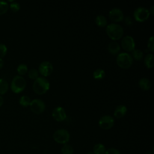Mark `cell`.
<instances>
[{"label":"cell","mask_w":154,"mask_h":154,"mask_svg":"<svg viewBox=\"0 0 154 154\" xmlns=\"http://www.w3.org/2000/svg\"><path fill=\"white\" fill-rule=\"evenodd\" d=\"M106 32L110 38L113 40L120 39L123 34L122 26L117 23H111L106 25Z\"/></svg>","instance_id":"obj_1"},{"label":"cell","mask_w":154,"mask_h":154,"mask_svg":"<svg viewBox=\"0 0 154 154\" xmlns=\"http://www.w3.org/2000/svg\"><path fill=\"white\" fill-rule=\"evenodd\" d=\"M49 86L50 84L47 79L43 76H38L35 79L32 85V88L37 94H43L49 90Z\"/></svg>","instance_id":"obj_2"},{"label":"cell","mask_w":154,"mask_h":154,"mask_svg":"<svg viewBox=\"0 0 154 154\" xmlns=\"http://www.w3.org/2000/svg\"><path fill=\"white\" fill-rule=\"evenodd\" d=\"M26 85L25 79L22 76L17 75L13 78L11 82L10 88L13 93H19L25 88Z\"/></svg>","instance_id":"obj_3"},{"label":"cell","mask_w":154,"mask_h":154,"mask_svg":"<svg viewBox=\"0 0 154 154\" xmlns=\"http://www.w3.org/2000/svg\"><path fill=\"white\" fill-rule=\"evenodd\" d=\"M116 62L119 67L123 69H127L130 67L132 64L133 58L129 53L122 52L117 55Z\"/></svg>","instance_id":"obj_4"},{"label":"cell","mask_w":154,"mask_h":154,"mask_svg":"<svg viewBox=\"0 0 154 154\" xmlns=\"http://www.w3.org/2000/svg\"><path fill=\"white\" fill-rule=\"evenodd\" d=\"M54 140L60 144H66L70 140L69 132L64 129H59L53 134Z\"/></svg>","instance_id":"obj_5"},{"label":"cell","mask_w":154,"mask_h":154,"mask_svg":"<svg viewBox=\"0 0 154 154\" xmlns=\"http://www.w3.org/2000/svg\"><path fill=\"white\" fill-rule=\"evenodd\" d=\"M150 13L147 8L144 7H138L134 11L135 19L138 22H144L149 17Z\"/></svg>","instance_id":"obj_6"},{"label":"cell","mask_w":154,"mask_h":154,"mask_svg":"<svg viewBox=\"0 0 154 154\" xmlns=\"http://www.w3.org/2000/svg\"><path fill=\"white\" fill-rule=\"evenodd\" d=\"M114 125V118L109 115L102 116L99 120V126L100 128L107 130L111 129Z\"/></svg>","instance_id":"obj_7"},{"label":"cell","mask_w":154,"mask_h":154,"mask_svg":"<svg viewBox=\"0 0 154 154\" xmlns=\"http://www.w3.org/2000/svg\"><path fill=\"white\" fill-rule=\"evenodd\" d=\"M29 106L31 110L35 114H40L43 112L45 109L44 102L40 99H34L31 100Z\"/></svg>","instance_id":"obj_8"},{"label":"cell","mask_w":154,"mask_h":154,"mask_svg":"<svg viewBox=\"0 0 154 154\" xmlns=\"http://www.w3.org/2000/svg\"><path fill=\"white\" fill-rule=\"evenodd\" d=\"M122 48L128 52H131L135 49V42L133 37L131 35L125 36L121 42Z\"/></svg>","instance_id":"obj_9"},{"label":"cell","mask_w":154,"mask_h":154,"mask_svg":"<svg viewBox=\"0 0 154 154\" xmlns=\"http://www.w3.org/2000/svg\"><path fill=\"white\" fill-rule=\"evenodd\" d=\"M39 72L44 76L50 75L53 71V66L48 61H44L42 62L38 67Z\"/></svg>","instance_id":"obj_10"},{"label":"cell","mask_w":154,"mask_h":154,"mask_svg":"<svg viewBox=\"0 0 154 154\" xmlns=\"http://www.w3.org/2000/svg\"><path fill=\"white\" fill-rule=\"evenodd\" d=\"M53 118L58 122H61L64 120L67 117V114L65 109L61 106L55 107L52 112Z\"/></svg>","instance_id":"obj_11"},{"label":"cell","mask_w":154,"mask_h":154,"mask_svg":"<svg viewBox=\"0 0 154 154\" xmlns=\"http://www.w3.org/2000/svg\"><path fill=\"white\" fill-rule=\"evenodd\" d=\"M109 17L114 22H120L124 19V14L121 9L114 7L109 11Z\"/></svg>","instance_id":"obj_12"},{"label":"cell","mask_w":154,"mask_h":154,"mask_svg":"<svg viewBox=\"0 0 154 154\" xmlns=\"http://www.w3.org/2000/svg\"><path fill=\"white\" fill-rule=\"evenodd\" d=\"M126 112H127L126 106L124 105H119L116 108L114 111V116L116 118L120 119L123 117L126 114Z\"/></svg>","instance_id":"obj_13"},{"label":"cell","mask_w":154,"mask_h":154,"mask_svg":"<svg viewBox=\"0 0 154 154\" xmlns=\"http://www.w3.org/2000/svg\"><path fill=\"white\" fill-rule=\"evenodd\" d=\"M108 50L111 54H116L120 51V46L117 42L112 41L108 44Z\"/></svg>","instance_id":"obj_14"},{"label":"cell","mask_w":154,"mask_h":154,"mask_svg":"<svg viewBox=\"0 0 154 154\" xmlns=\"http://www.w3.org/2000/svg\"><path fill=\"white\" fill-rule=\"evenodd\" d=\"M138 84L140 87L143 90H148L152 86L150 81L146 78H141L138 81Z\"/></svg>","instance_id":"obj_15"},{"label":"cell","mask_w":154,"mask_h":154,"mask_svg":"<svg viewBox=\"0 0 154 154\" xmlns=\"http://www.w3.org/2000/svg\"><path fill=\"white\" fill-rule=\"evenodd\" d=\"M95 22L97 26L100 27H104L107 25L106 18L102 14H99L96 17Z\"/></svg>","instance_id":"obj_16"},{"label":"cell","mask_w":154,"mask_h":154,"mask_svg":"<svg viewBox=\"0 0 154 154\" xmlns=\"http://www.w3.org/2000/svg\"><path fill=\"white\" fill-rule=\"evenodd\" d=\"M153 54H148L147 55H146V56L144 58V64L146 65V66L150 69L153 67V62H154V60H153Z\"/></svg>","instance_id":"obj_17"},{"label":"cell","mask_w":154,"mask_h":154,"mask_svg":"<svg viewBox=\"0 0 154 154\" xmlns=\"http://www.w3.org/2000/svg\"><path fill=\"white\" fill-rule=\"evenodd\" d=\"M105 71L100 68L96 69L93 73V76L95 79L100 80L103 79L105 77Z\"/></svg>","instance_id":"obj_18"},{"label":"cell","mask_w":154,"mask_h":154,"mask_svg":"<svg viewBox=\"0 0 154 154\" xmlns=\"http://www.w3.org/2000/svg\"><path fill=\"white\" fill-rule=\"evenodd\" d=\"M106 151L105 147L101 143H98L94 145L93 147L94 154H104Z\"/></svg>","instance_id":"obj_19"},{"label":"cell","mask_w":154,"mask_h":154,"mask_svg":"<svg viewBox=\"0 0 154 154\" xmlns=\"http://www.w3.org/2000/svg\"><path fill=\"white\" fill-rule=\"evenodd\" d=\"M8 89V84L6 80L0 79V95L6 93Z\"/></svg>","instance_id":"obj_20"},{"label":"cell","mask_w":154,"mask_h":154,"mask_svg":"<svg viewBox=\"0 0 154 154\" xmlns=\"http://www.w3.org/2000/svg\"><path fill=\"white\" fill-rule=\"evenodd\" d=\"M31 99L26 95H23L22 96H21L19 99V103L20 105H22L23 107H26L30 105L31 103Z\"/></svg>","instance_id":"obj_21"},{"label":"cell","mask_w":154,"mask_h":154,"mask_svg":"<svg viewBox=\"0 0 154 154\" xmlns=\"http://www.w3.org/2000/svg\"><path fill=\"white\" fill-rule=\"evenodd\" d=\"M8 4L5 1H0V15L5 14L8 9Z\"/></svg>","instance_id":"obj_22"},{"label":"cell","mask_w":154,"mask_h":154,"mask_svg":"<svg viewBox=\"0 0 154 154\" xmlns=\"http://www.w3.org/2000/svg\"><path fill=\"white\" fill-rule=\"evenodd\" d=\"M61 152L63 154H73V149L70 145L65 144L61 148Z\"/></svg>","instance_id":"obj_23"},{"label":"cell","mask_w":154,"mask_h":154,"mask_svg":"<svg viewBox=\"0 0 154 154\" xmlns=\"http://www.w3.org/2000/svg\"><path fill=\"white\" fill-rule=\"evenodd\" d=\"M17 71L20 75H25L28 72V67L25 64H20L17 67Z\"/></svg>","instance_id":"obj_24"},{"label":"cell","mask_w":154,"mask_h":154,"mask_svg":"<svg viewBox=\"0 0 154 154\" xmlns=\"http://www.w3.org/2000/svg\"><path fill=\"white\" fill-rule=\"evenodd\" d=\"M132 52L133 58L135 60H141L142 58L143 57V52L140 49H134Z\"/></svg>","instance_id":"obj_25"},{"label":"cell","mask_w":154,"mask_h":154,"mask_svg":"<svg viewBox=\"0 0 154 154\" xmlns=\"http://www.w3.org/2000/svg\"><path fill=\"white\" fill-rule=\"evenodd\" d=\"M28 76L32 79H36L38 77V71L35 69H31L28 72Z\"/></svg>","instance_id":"obj_26"},{"label":"cell","mask_w":154,"mask_h":154,"mask_svg":"<svg viewBox=\"0 0 154 154\" xmlns=\"http://www.w3.org/2000/svg\"><path fill=\"white\" fill-rule=\"evenodd\" d=\"M147 48L151 52H153L154 50V37L153 35L149 38L147 42Z\"/></svg>","instance_id":"obj_27"},{"label":"cell","mask_w":154,"mask_h":154,"mask_svg":"<svg viewBox=\"0 0 154 154\" xmlns=\"http://www.w3.org/2000/svg\"><path fill=\"white\" fill-rule=\"evenodd\" d=\"M10 8L11 10V11H13L14 12H17L20 10V5L19 3H18L17 2H13L12 3H11L10 4Z\"/></svg>","instance_id":"obj_28"},{"label":"cell","mask_w":154,"mask_h":154,"mask_svg":"<svg viewBox=\"0 0 154 154\" xmlns=\"http://www.w3.org/2000/svg\"><path fill=\"white\" fill-rule=\"evenodd\" d=\"M7 52V48L6 45L2 43H0V58L4 57Z\"/></svg>","instance_id":"obj_29"},{"label":"cell","mask_w":154,"mask_h":154,"mask_svg":"<svg viewBox=\"0 0 154 154\" xmlns=\"http://www.w3.org/2000/svg\"><path fill=\"white\" fill-rule=\"evenodd\" d=\"M104 154H120L119 150L114 148H110L107 149Z\"/></svg>","instance_id":"obj_30"},{"label":"cell","mask_w":154,"mask_h":154,"mask_svg":"<svg viewBox=\"0 0 154 154\" xmlns=\"http://www.w3.org/2000/svg\"><path fill=\"white\" fill-rule=\"evenodd\" d=\"M125 22L126 23L127 25H132V23H133L132 18L130 17H129V16H128V17H126L125 18Z\"/></svg>","instance_id":"obj_31"},{"label":"cell","mask_w":154,"mask_h":154,"mask_svg":"<svg viewBox=\"0 0 154 154\" xmlns=\"http://www.w3.org/2000/svg\"><path fill=\"white\" fill-rule=\"evenodd\" d=\"M153 8H154V6L152 5H151V7L150 8V10H149L150 14H151L152 15H153Z\"/></svg>","instance_id":"obj_32"},{"label":"cell","mask_w":154,"mask_h":154,"mask_svg":"<svg viewBox=\"0 0 154 154\" xmlns=\"http://www.w3.org/2000/svg\"><path fill=\"white\" fill-rule=\"evenodd\" d=\"M4 66V61L2 58H0V69H1Z\"/></svg>","instance_id":"obj_33"},{"label":"cell","mask_w":154,"mask_h":154,"mask_svg":"<svg viewBox=\"0 0 154 154\" xmlns=\"http://www.w3.org/2000/svg\"><path fill=\"white\" fill-rule=\"evenodd\" d=\"M3 102H4V99H3L2 97L0 95V106H1L2 105Z\"/></svg>","instance_id":"obj_34"},{"label":"cell","mask_w":154,"mask_h":154,"mask_svg":"<svg viewBox=\"0 0 154 154\" xmlns=\"http://www.w3.org/2000/svg\"><path fill=\"white\" fill-rule=\"evenodd\" d=\"M87 154H94V153H93V152H90H90H88Z\"/></svg>","instance_id":"obj_35"}]
</instances>
